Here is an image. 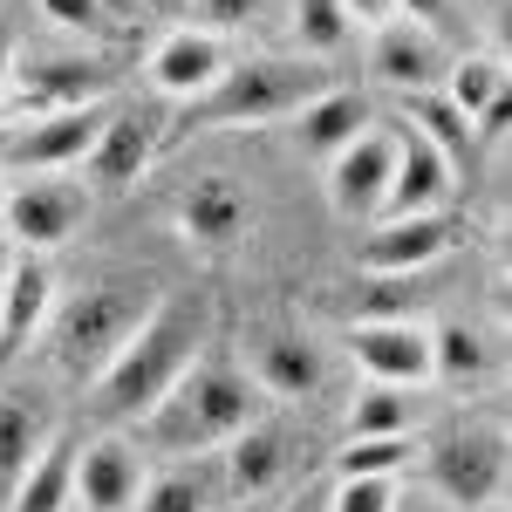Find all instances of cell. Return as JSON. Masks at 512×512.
Returning a JSON list of instances; mask_svg holds the SVG:
<instances>
[{
    "label": "cell",
    "instance_id": "cell-1",
    "mask_svg": "<svg viewBox=\"0 0 512 512\" xmlns=\"http://www.w3.org/2000/svg\"><path fill=\"white\" fill-rule=\"evenodd\" d=\"M253 417H267V390L246 376V362L226 349H205L164 390L151 417H137V451L151 458H205L219 444H233Z\"/></svg>",
    "mask_w": 512,
    "mask_h": 512
},
{
    "label": "cell",
    "instance_id": "cell-2",
    "mask_svg": "<svg viewBox=\"0 0 512 512\" xmlns=\"http://www.w3.org/2000/svg\"><path fill=\"white\" fill-rule=\"evenodd\" d=\"M212 342V301L205 294H158V308L144 315V328L117 349V362L89 383L96 410L110 424H137L164 403V390L192 369Z\"/></svg>",
    "mask_w": 512,
    "mask_h": 512
},
{
    "label": "cell",
    "instance_id": "cell-3",
    "mask_svg": "<svg viewBox=\"0 0 512 512\" xmlns=\"http://www.w3.org/2000/svg\"><path fill=\"white\" fill-rule=\"evenodd\" d=\"M158 308V280L151 274H130V267H110V274L82 280L76 294L48 315L41 328V342H48V362H55V376H69V383H96L117 349L144 328V315Z\"/></svg>",
    "mask_w": 512,
    "mask_h": 512
},
{
    "label": "cell",
    "instance_id": "cell-4",
    "mask_svg": "<svg viewBox=\"0 0 512 512\" xmlns=\"http://www.w3.org/2000/svg\"><path fill=\"white\" fill-rule=\"evenodd\" d=\"M308 96H321V76L308 62H280V55L226 62L212 76V89H198L192 103H178V117L164 123L158 144H192L205 130H226V123H280V117H294Z\"/></svg>",
    "mask_w": 512,
    "mask_h": 512
},
{
    "label": "cell",
    "instance_id": "cell-5",
    "mask_svg": "<svg viewBox=\"0 0 512 512\" xmlns=\"http://www.w3.org/2000/svg\"><path fill=\"white\" fill-rule=\"evenodd\" d=\"M424 472L458 512H485L506 492V431L492 417H451L424 444Z\"/></svg>",
    "mask_w": 512,
    "mask_h": 512
},
{
    "label": "cell",
    "instance_id": "cell-6",
    "mask_svg": "<svg viewBox=\"0 0 512 512\" xmlns=\"http://www.w3.org/2000/svg\"><path fill=\"white\" fill-rule=\"evenodd\" d=\"M89 219V185H76L69 171H28L7 178V205H0V233L21 253H48L62 239H76V226Z\"/></svg>",
    "mask_w": 512,
    "mask_h": 512
},
{
    "label": "cell",
    "instance_id": "cell-7",
    "mask_svg": "<svg viewBox=\"0 0 512 512\" xmlns=\"http://www.w3.org/2000/svg\"><path fill=\"white\" fill-rule=\"evenodd\" d=\"M110 117V103H76V110H48L28 130H7L0 137V178H28V171H69V164L89 158L96 130Z\"/></svg>",
    "mask_w": 512,
    "mask_h": 512
},
{
    "label": "cell",
    "instance_id": "cell-8",
    "mask_svg": "<svg viewBox=\"0 0 512 512\" xmlns=\"http://www.w3.org/2000/svg\"><path fill=\"white\" fill-rule=\"evenodd\" d=\"M226 458H219V485H226V499H267L274 485L294 478L301 465V431L294 424H280V417H253L233 444H219Z\"/></svg>",
    "mask_w": 512,
    "mask_h": 512
},
{
    "label": "cell",
    "instance_id": "cell-9",
    "mask_svg": "<svg viewBox=\"0 0 512 512\" xmlns=\"http://www.w3.org/2000/svg\"><path fill=\"white\" fill-rule=\"evenodd\" d=\"M390 171H396V130H376V123H369L355 144H342V151L328 158V205H335V219H349V226L383 219Z\"/></svg>",
    "mask_w": 512,
    "mask_h": 512
},
{
    "label": "cell",
    "instance_id": "cell-10",
    "mask_svg": "<svg viewBox=\"0 0 512 512\" xmlns=\"http://www.w3.org/2000/svg\"><path fill=\"white\" fill-rule=\"evenodd\" d=\"M458 239H465V219H451V212L369 219V226H362V239H355V260H362L369 274H417V267L444 260Z\"/></svg>",
    "mask_w": 512,
    "mask_h": 512
},
{
    "label": "cell",
    "instance_id": "cell-11",
    "mask_svg": "<svg viewBox=\"0 0 512 512\" xmlns=\"http://www.w3.org/2000/svg\"><path fill=\"white\" fill-rule=\"evenodd\" d=\"M349 355L369 383H431V328L417 315H383V321H355L349 328Z\"/></svg>",
    "mask_w": 512,
    "mask_h": 512
},
{
    "label": "cell",
    "instance_id": "cell-12",
    "mask_svg": "<svg viewBox=\"0 0 512 512\" xmlns=\"http://www.w3.org/2000/svg\"><path fill=\"white\" fill-rule=\"evenodd\" d=\"M48 315H55V274H48L41 253H21V246H14L7 287H0V376L28 362V349L41 342Z\"/></svg>",
    "mask_w": 512,
    "mask_h": 512
},
{
    "label": "cell",
    "instance_id": "cell-13",
    "mask_svg": "<svg viewBox=\"0 0 512 512\" xmlns=\"http://www.w3.org/2000/svg\"><path fill=\"white\" fill-rule=\"evenodd\" d=\"M158 130L164 123L151 117V110H137V103H110V117H103V130H96V144H89V185L96 192H130L137 178H144V164L158 158L164 144H158Z\"/></svg>",
    "mask_w": 512,
    "mask_h": 512
},
{
    "label": "cell",
    "instance_id": "cell-14",
    "mask_svg": "<svg viewBox=\"0 0 512 512\" xmlns=\"http://www.w3.org/2000/svg\"><path fill=\"white\" fill-rule=\"evenodd\" d=\"M171 219H178V233L192 239V246H205V253H233L239 239H246V226H253V205H246V192H239L233 178L205 171V178H192V185L178 192Z\"/></svg>",
    "mask_w": 512,
    "mask_h": 512
},
{
    "label": "cell",
    "instance_id": "cell-15",
    "mask_svg": "<svg viewBox=\"0 0 512 512\" xmlns=\"http://www.w3.org/2000/svg\"><path fill=\"white\" fill-rule=\"evenodd\" d=\"M369 69H376V82H390L396 96H431V89H444L451 48L431 28H417V21H390V28H376Z\"/></svg>",
    "mask_w": 512,
    "mask_h": 512
},
{
    "label": "cell",
    "instance_id": "cell-16",
    "mask_svg": "<svg viewBox=\"0 0 512 512\" xmlns=\"http://www.w3.org/2000/svg\"><path fill=\"white\" fill-rule=\"evenodd\" d=\"M144 451L137 437H96V444H76V499L82 512H130L137 492H144Z\"/></svg>",
    "mask_w": 512,
    "mask_h": 512
},
{
    "label": "cell",
    "instance_id": "cell-17",
    "mask_svg": "<svg viewBox=\"0 0 512 512\" xmlns=\"http://www.w3.org/2000/svg\"><path fill=\"white\" fill-rule=\"evenodd\" d=\"M55 437L62 431H55V410H48L41 390H21V383L0 390V506L14 499V485L41 465V451Z\"/></svg>",
    "mask_w": 512,
    "mask_h": 512
},
{
    "label": "cell",
    "instance_id": "cell-18",
    "mask_svg": "<svg viewBox=\"0 0 512 512\" xmlns=\"http://www.w3.org/2000/svg\"><path fill=\"white\" fill-rule=\"evenodd\" d=\"M246 376L267 396H315L328 383V362L301 328H253L246 335Z\"/></svg>",
    "mask_w": 512,
    "mask_h": 512
},
{
    "label": "cell",
    "instance_id": "cell-19",
    "mask_svg": "<svg viewBox=\"0 0 512 512\" xmlns=\"http://www.w3.org/2000/svg\"><path fill=\"white\" fill-rule=\"evenodd\" d=\"M451 185H458V164L444 158L431 137L403 130V137H396L390 192H383V219H417V212H444Z\"/></svg>",
    "mask_w": 512,
    "mask_h": 512
},
{
    "label": "cell",
    "instance_id": "cell-20",
    "mask_svg": "<svg viewBox=\"0 0 512 512\" xmlns=\"http://www.w3.org/2000/svg\"><path fill=\"white\" fill-rule=\"evenodd\" d=\"M226 69V48L205 28H171V35L151 48V89L171 96V103H192L198 89H212V76Z\"/></svg>",
    "mask_w": 512,
    "mask_h": 512
},
{
    "label": "cell",
    "instance_id": "cell-21",
    "mask_svg": "<svg viewBox=\"0 0 512 512\" xmlns=\"http://www.w3.org/2000/svg\"><path fill=\"white\" fill-rule=\"evenodd\" d=\"M465 130L478 137H499V123H506V62L499 55H458L451 69H444V89H437Z\"/></svg>",
    "mask_w": 512,
    "mask_h": 512
},
{
    "label": "cell",
    "instance_id": "cell-22",
    "mask_svg": "<svg viewBox=\"0 0 512 512\" xmlns=\"http://www.w3.org/2000/svg\"><path fill=\"white\" fill-rule=\"evenodd\" d=\"M287 123H294V144H301L308 158H335L342 144H355V137L369 130V96H355V89H321V96H308Z\"/></svg>",
    "mask_w": 512,
    "mask_h": 512
},
{
    "label": "cell",
    "instance_id": "cell-23",
    "mask_svg": "<svg viewBox=\"0 0 512 512\" xmlns=\"http://www.w3.org/2000/svg\"><path fill=\"white\" fill-rule=\"evenodd\" d=\"M226 506V485L219 465H192V458H171L158 478H144L137 512H219Z\"/></svg>",
    "mask_w": 512,
    "mask_h": 512
},
{
    "label": "cell",
    "instance_id": "cell-24",
    "mask_svg": "<svg viewBox=\"0 0 512 512\" xmlns=\"http://www.w3.org/2000/svg\"><path fill=\"white\" fill-rule=\"evenodd\" d=\"M69 499H76V444L55 437V444L41 451V465L14 485V499L0 512H69Z\"/></svg>",
    "mask_w": 512,
    "mask_h": 512
},
{
    "label": "cell",
    "instance_id": "cell-25",
    "mask_svg": "<svg viewBox=\"0 0 512 512\" xmlns=\"http://www.w3.org/2000/svg\"><path fill=\"white\" fill-rule=\"evenodd\" d=\"M492 362H499V355H492V342L478 335L472 321H444V328H431V376L472 390V383L492 376Z\"/></svg>",
    "mask_w": 512,
    "mask_h": 512
},
{
    "label": "cell",
    "instance_id": "cell-26",
    "mask_svg": "<svg viewBox=\"0 0 512 512\" xmlns=\"http://www.w3.org/2000/svg\"><path fill=\"white\" fill-rule=\"evenodd\" d=\"M349 437H410V396L396 383H369L349 403Z\"/></svg>",
    "mask_w": 512,
    "mask_h": 512
},
{
    "label": "cell",
    "instance_id": "cell-27",
    "mask_svg": "<svg viewBox=\"0 0 512 512\" xmlns=\"http://www.w3.org/2000/svg\"><path fill=\"white\" fill-rule=\"evenodd\" d=\"M410 458H417L410 437H349L335 451V478H396Z\"/></svg>",
    "mask_w": 512,
    "mask_h": 512
},
{
    "label": "cell",
    "instance_id": "cell-28",
    "mask_svg": "<svg viewBox=\"0 0 512 512\" xmlns=\"http://www.w3.org/2000/svg\"><path fill=\"white\" fill-rule=\"evenodd\" d=\"M403 117L417 123V137H431V144H437L451 164H465V151H472V130H465V117H458V110H451L437 89H431V96H403Z\"/></svg>",
    "mask_w": 512,
    "mask_h": 512
},
{
    "label": "cell",
    "instance_id": "cell-29",
    "mask_svg": "<svg viewBox=\"0 0 512 512\" xmlns=\"http://www.w3.org/2000/svg\"><path fill=\"white\" fill-rule=\"evenodd\" d=\"M349 14H342V0H294V41L308 48V55H335V48H349Z\"/></svg>",
    "mask_w": 512,
    "mask_h": 512
},
{
    "label": "cell",
    "instance_id": "cell-30",
    "mask_svg": "<svg viewBox=\"0 0 512 512\" xmlns=\"http://www.w3.org/2000/svg\"><path fill=\"white\" fill-rule=\"evenodd\" d=\"M328 512H396V478H335Z\"/></svg>",
    "mask_w": 512,
    "mask_h": 512
},
{
    "label": "cell",
    "instance_id": "cell-31",
    "mask_svg": "<svg viewBox=\"0 0 512 512\" xmlns=\"http://www.w3.org/2000/svg\"><path fill=\"white\" fill-rule=\"evenodd\" d=\"M185 7L205 35H233V28H253L267 14V0H185Z\"/></svg>",
    "mask_w": 512,
    "mask_h": 512
},
{
    "label": "cell",
    "instance_id": "cell-32",
    "mask_svg": "<svg viewBox=\"0 0 512 512\" xmlns=\"http://www.w3.org/2000/svg\"><path fill=\"white\" fill-rule=\"evenodd\" d=\"M41 7H48V21H62V28H82V35L110 21V7H103V0H41Z\"/></svg>",
    "mask_w": 512,
    "mask_h": 512
},
{
    "label": "cell",
    "instance_id": "cell-33",
    "mask_svg": "<svg viewBox=\"0 0 512 512\" xmlns=\"http://www.w3.org/2000/svg\"><path fill=\"white\" fill-rule=\"evenodd\" d=\"M342 14H349V28H369V35H376V28H390V21H403V14H396V0H342Z\"/></svg>",
    "mask_w": 512,
    "mask_h": 512
},
{
    "label": "cell",
    "instance_id": "cell-34",
    "mask_svg": "<svg viewBox=\"0 0 512 512\" xmlns=\"http://www.w3.org/2000/svg\"><path fill=\"white\" fill-rule=\"evenodd\" d=\"M396 14H410V21L431 28L437 41H444V28H451V0H396Z\"/></svg>",
    "mask_w": 512,
    "mask_h": 512
},
{
    "label": "cell",
    "instance_id": "cell-35",
    "mask_svg": "<svg viewBox=\"0 0 512 512\" xmlns=\"http://www.w3.org/2000/svg\"><path fill=\"white\" fill-rule=\"evenodd\" d=\"M280 512H328V492L308 478V485H294V492H287V506H280Z\"/></svg>",
    "mask_w": 512,
    "mask_h": 512
},
{
    "label": "cell",
    "instance_id": "cell-36",
    "mask_svg": "<svg viewBox=\"0 0 512 512\" xmlns=\"http://www.w3.org/2000/svg\"><path fill=\"white\" fill-rule=\"evenodd\" d=\"M219 512H267V499H226Z\"/></svg>",
    "mask_w": 512,
    "mask_h": 512
},
{
    "label": "cell",
    "instance_id": "cell-37",
    "mask_svg": "<svg viewBox=\"0 0 512 512\" xmlns=\"http://www.w3.org/2000/svg\"><path fill=\"white\" fill-rule=\"evenodd\" d=\"M7 260H14V246H7V233H0V287H7Z\"/></svg>",
    "mask_w": 512,
    "mask_h": 512
},
{
    "label": "cell",
    "instance_id": "cell-38",
    "mask_svg": "<svg viewBox=\"0 0 512 512\" xmlns=\"http://www.w3.org/2000/svg\"><path fill=\"white\" fill-rule=\"evenodd\" d=\"M7 62H14V41H7V28H0V69H7Z\"/></svg>",
    "mask_w": 512,
    "mask_h": 512
},
{
    "label": "cell",
    "instance_id": "cell-39",
    "mask_svg": "<svg viewBox=\"0 0 512 512\" xmlns=\"http://www.w3.org/2000/svg\"><path fill=\"white\" fill-rule=\"evenodd\" d=\"M0 205H7V178H0Z\"/></svg>",
    "mask_w": 512,
    "mask_h": 512
},
{
    "label": "cell",
    "instance_id": "cell-40",
    "mask_svg": "<svg viewBox=\"0 0 512 512\" xmlns=\"http://www.w3.org/2000/svg\"><path fill=\"white\" fill-rule=\"evenodd\" d=\"M485 512H499V506H485Z\"/></svg>",
    "mask_w": 512,
    "mask_h": 512
},
{
    "label": "cell",
    "instance_id": "cell-41",
    "mask_svg": "<svg viewBox=\"0 0 512 512\" xmlns=\"http://www.w3.org/2000/svg\"><path fill=\"white\" fill-rule=\"evenodd\" d=\"M171 7H178V0H171Z\"/></svg>",
    "mask_w": 512,
    "mask_h": 512
}]
</instances>
